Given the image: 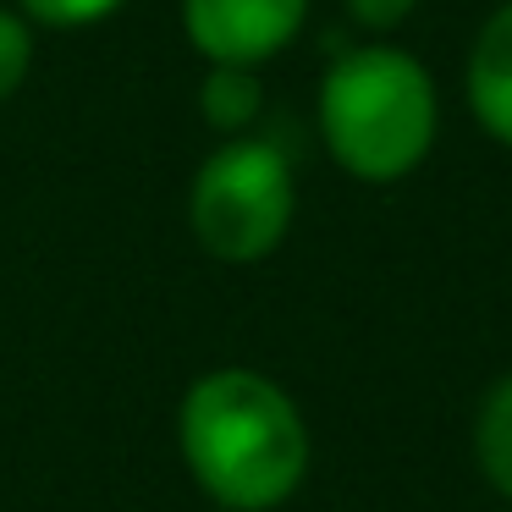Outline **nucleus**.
Listing matches in <instances>:
<instances>
[{
  "instance_id": "f257e3e1",
  "label": "nucleus",
  "mask_w": 512,
  "mask_h": 512,
  "mask_svg": "<svg viewBox=\"0 0 512 512\" xmlns=\"http://www.w3.org/2000/svg\"><path fill=\"white\" fill-rule=\"evenodd\" d=\"M177 446L226 512H270L309 474V424L259 369H210L177 408Z\"/></svg>"
},
{
  "instance_id": "f03ea898",
  "label": "nucleus",
  "mask_w": 512,
  "mask_h": 512,
  "mask_svg": "<svg viewBox=\"0 0 512 512\" xmlns=\"http://www.w3.org/2000/svg\"><path fill=\"white\" fill-rule=\"evenodd\" d=\"M441 133L435 78L397 45H353L320 78V138L347 177L386 188L424 166Z\"/></svg>"
},
{
  "instance_id": "7ed1b4c3",
  "label": "nucleus",
  "mask_w": 512,
  "mask_h": 512,
  "mask_svg": "<svg viewBox=\"0 0 512 512\" xmlns=\"http://www.w3.org/2000/svg\"><path fill=\"white\" fill-rule=\"evenodd\" d=\"M298 210L292 160L270 138H226L199 166L188 193L193 237L221 265H254L276 254Z\"/></svg>"
},
{
  "instance_id": "20e7f679",
  "label": "nucleus",
  "mask_w": 512,
  "mask_h": 512,
  "mask_svg": "<svg viewBox=\"0 0 512 512\" xmlns=\"http://www.w3.org/2000/svg\"><path fill=\"white\" fill-rule=\"evenodd\" d=\"M309 23V0H182V34L210 67H265Z\"/></svg>"
},
{
  "instance_id": "39448f33",
  "label": "nucleus",
  "mask_w": 512,
  "mask_h": 512,
  "mask_svg": "<svg viewBox=\"0 0 512 512\" xmlns=\"http://www.w3.org/2000/svg\"><path fill=\"white\" fill-rule=\"evenodd\" d=\"M463 94H468L474 122L496 144L512 149V0H501L496 12L479 23L468 67H463Z\"/></svg>"
},
{
  "instance_id": "423d86ee",
  "label": "nucleus",
  "mask_w": 512,
  "mask_h": 512,
  "mask_svg": "<svg viewBox=\"0 0 512 512\" xmlns=\"http://www.w3.org/2000/svg\"><path fill=\"white\" fill-rule=\"evenodd\" d=\"M474 463L485 474V485L501 501H512V375H501L496 386L479 397L474 413Z\"/></svg>"
},
{
  "instance_id": "0eeeda50",
  "label": "nucleus",
  "mask_w": 512,
  "mask_h": 512,
  "mask_svg": "<svg viewBox=\"0 0 512 512\" xmlns=\"http://www.w3.org/2000/svg\"><path fill=\"white\" fill-rule=\"evenodd\" d=\"M265 111V89H259L254 67H210L199 83V116L226 138H243Z\"/></svg>"
},
{
  "instance_id": "6e6552de",
  "label": "nucleus",
  "mask_w": 512,
  "mask_h": 512,
  "mask_svg": "<svg viewBox=\"0 0 512 512\" xmlns=\"http://www.w3.org/2000/svg\"><path fill=\"white\" fill-rule=\"evenodd\" d=\"M34 72V23L23 12H0V105Z\"/></svg>"
},
{
  "instance_id": "1a4fd4ad",
  "label": "nucleus",
  "mask_w": 512,
  "mask_h": 512,
  "mask_svg": "<svg viewBox=\"0 0 512 512\" xmlns=\"http://www.w3.org/2000/svg\"><path fill=\"white\" fill-rule=\"evenodd\" d=\"M122 6L127 0H23V17L45 28H94L105 17H116Z\"/></svg>"
},
{
  "instance_id": "9d476101",
  "label": "nucleus",
  "mask_w": 512,
  "mask_h": 512,
  "mask_svg": "<svg viewBox=\"0 0 512 512\" xmlns=\"http://www.w3.org/2000/svg\"><path fill=\"white\" fill-rule=\"evenodd\" d=\"M413 12H419V0H347V17H353L358 28H369V34H391V28H402Z\"/></svg>"
},
{
  "instance_id": "9b49d317",
  "label": "nucleus",
  "mask_w": 512,
  "mask_h": 512,
  "mask_svg": "<svg viewBox=\"0 0 512 512\" xmlns=\"http://www.w3.org/2000/svg\"><path fill=\"white\" fill-rule=\"evenodd\" d=\"M221 512H226V507H221Z\"/></svg>"
}]
</instances>
